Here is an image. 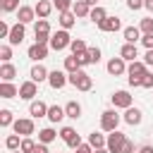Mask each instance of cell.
Masks as SVG:
<instances>
[{
  "label": "cell",
  "mask_w": 153,
  "mask_h": 153,
  "mask_svg": "<svg viewBox=\"0 0 153 153\" xmlns=\"http://www.w3.org/2000/svg\"><path fill=\"white\" fill-rule=\"evenodd\" d=\"M74 136H76V129H74V127H62V129H60V139H62L65 143H69Z\"/></svg>",
  "instance_id": "obj_34"
},
{
  "label": "cell",
  "mask_w": 153,
  "mask_h": 153,
  "mask_svg": "<svg viewBox=\"0 0 153 153\" xmlns=\"http://www.w3.org/2000/svg\"><path fill=\"white\" fill-rule=\"evenodd\" d=\"M55 139H57V131L53 127H45V129L38 131V143H53Z\"/></svg>",
  "instance_id": "obj_26"
},
{
  "label": "cell",
  "mask_w": 153,
  "mask_h": 153,
  "mask_svg": "<svg viewBox=\"0 0 153 153\" xmlns=\"http://www.w3.org/2000/svg\"><path fill=\"white\" fill-rule=\"evenodd\" d=\"M124 141H127V136H124L122 131H110V134H108V143H105V148H108L110 153H122Z\"/></svg>",
  "instance_id": "obj_5"
},
{
  "label": "cell",
  "mask_w": 153,
  "mask_h": 153,
  "mask_svg": "<svg viewBox=\"0 0 153 153\" xmlns=\"http://www.w3.org/2000/svg\"><path fill=\"white\" fill-rule=\"evenodd\" d=\"M72 36H69V31L67 29H60V31H55L53 36H50V48L53 50H65V48H69L72 45Z\"/></svg>",
  "instance_id": "obj_2"
},
{
  "label": "cell",
  "mask_w": 153,
  "mask_h": 153,
  "mask_svg": "<svg viewBox=\"0 0 153 153\" xmlns=\"http://www.w3.org/2000/svg\"><path fill=\"white\" fill-rule=\"evenodd\" d=\"M57 22H60V26H62V29H67V31H69V29L76 24V14H74L72 10H69V12H60Z\"/></svg>",
  "instance_id": "obj_21"
},
{
  "label": "cell",
  "mask_w": 153,
  "mask_h": 153,
  "mask_svg": "<svg viewBox=\"0 0 153 153\" xmlns=\"http://www.w3.org/2000/svg\"><path fill=\"white\" fill-rule=\"evenodd\" d=\"M17 19H19V24H31V22L36 19V10L29 7V5H22V7L17 10Z\"/></svg>",
  "instance_id": "obj_12"
},
{
  "label": "cell",
  "mask_w": 153,
  "mask_h": 153,
  "mask_svg": "<svg viewBox=\"0 0 153 153\" xmlns=\"http://www.w3.org/2000/svg\"><path fill=\"white\" fill-rule=\"evenodd\" d=\"M48 74H50V72H48V69H45L43 65H33V67H31V74H29V76H31V81L41 84V81H48Z\"/></svg>",
  "instance_id": "obj_20"
},
{
  "label": "cell",
  "mask_w": 153,
  "mask_h": 153,
  "mask_svg": "<svg viewBox=\"0 0 153 153\" xmlns=\"http://www.w3.org/2000/svg\"><path fill=\"white\" fill-rule=\"evenodd\" d=\"M110 100H112V105L115 108H131V103H134V96H129V91H115L112 96H110Z\"/></svg>",
  "instance_id": "obj_7"
},
{
  "label": "cell",
  "mask_w": 153,
  "mask_h": 153,
  "mask_svg": "<svg viewBox=\"0 0 153 153\" xmlns=\"http://www.w3.org/2000/svg\"><path fill=\"white\" fill-rule=\"evenodd\" d=\"M33 10H36V17H38V19H48V14L53 12V2H50V0H38V2L33 5Z\"/></svg>",
  "instance_id": "obj_17"
},
{
  "label": "cell",
  "mask_w": 153,
  "mask_h": 153,
  "mask_svg": "<svg viewBox=\"0 0 153 153\" xmlns=\"http://www.w3.org/2000/svg\"><path fill=\"white\" fill-rule=\"evenodd\" d=\"M86 53H88V57H91V65H98V62H100V48H88Z\"/></svg>",
  "instance_id": "obj_41"
},
{
  "label": "cell",
  "mask_w": 153,
  "mask_h": 153,
  "mask_svg": "<svg viewBox=\"0 0 153 153\" xmlns=\"http://www.w3.org/2000/svg\"><path fill=\"white\" fill-rule=\"evenodd\" d=\"M72 5H74L72 0H53V7H55L57 12H69Z\"/></svg>",
  "instance_id": "obj_37"
},
{
  "label": "cell",
  "mask_w": 153,
  "mask_h": 153,
  "mask_svg": "<svg viewBox=\"0 0 153 153\" xmlns=\"http://www.w3.org/2000/svg\"><path fill=\"white\" fill-rule=\"evenodd\" d=\"M79 69H81V65H79L76 55H69V57H65V72L74 74V72H79Z\"/></svg>",
  "instance_id": "obj_31"
},
{
  "label": "cell",
  "mask_w": 153,
  "mask_h": 153,
  "mask_svg": "<svg viewBox=\"0 0 153 153\" xmlns=\"http://www.w3.org/2000/svg\"><path fill=\"white\" fill-rule=\"evenodd\" d=\"M139 153H153V146H141Z\"/></svg>",
  "instance_id": "obj_54"
},
{
  "label": "cell",
  "mask_w": 153,
  "mask_h": 153,
  "mask_svg": "<svg viewBox=\"0 0 153 153\" xmlns=\"http://www.w3.org/2000/svg\"><path fill=\"white\" fill-rule=\"evenodd\" d=\"M141 86H143V88H153V74H151V72H146V74L141 76Z\"/></svg>",
  "instance_id": "obj_42"
},
{
  "label": "cell",
  "mask_w": 153,
  "mask_h": 153,
  "mask_svg": "<svg viewBox=\"0 0 153 153\" xmlns=\"http://www.w3.org/2000/svg\"><path fill=\"white\" fill-rule=\"evenodd\" d=\"M72 12H74L76 17H88V14H91V5H88L86 0H76V2L72 5Z\"/></svg>",
  "instance_id": "obj_28"
},
{
  "label": "cell",
  "mask_w": 153,
  "mask_h": 153,
  "mask_svg": "<svg viewBox=\"0 0 153 153\" xmlns=\"http://www.w3.org/2000/svg\"><path fill=\"white\" fill-rule=\"evenodd\" d=\"M24 36H26V29H24V24H14L12 26V31H10V38H7V43L10 45H19L22 41H24Z\"/></svg>",
  "instance_id": "obj_10"
},
{
  "label": "cell",
  "mask_w": 153,
  "mask_h": 153,
  "mask_svg": "<svg viewBox=\"0 0 153 153\" xmlns=\"http://www.w3.org/2000/svg\"><path fill=\"white\" fill-rule=\"evenodd\" d=\"M93 153H110L108 148H98V151H93Z\"/></svg>",
  "instance_id": "obj_56"
},
{
  "label": "cell",
  "mask_w": 153,
  "mask_h": 153,
  "mask_svg": "<svg viewBox=\"0 0 153 153\" xmlns=\"http://www.w3.org/2000/svg\"><path fill=\"white\" fill-rule=\"evenodd\" d=\"M48 108L50 105H45L43 100H31L29 112H31V117H48Z\"/></svg>",
  "instance_id": "obj_18"
},
{
  "label": "cell",
  "mask_w": 153,
  "mask_h": 153,
  "mask_svg": "<svg viewBox=\"0 0 153 153\" xmlns=\"http://www.w3.org/2000/svg\"><path fill=\"white\" fill-rule=\"evenodd\" d=\"M5 146H7L10 151H19V146H22V139H19V134H10V136L5 139Z\"/></svg>",
  "instance_id": "obj_32"
},
{
  "label": "cell",
  "mask_w": 153,
  "mask_h": 153,
  "mask_svg": "<svg viewBox=\"0 0 153 153\" xmlns=\"http://www.w3.org/2000/svg\"><path fill=\"white\" fill-rule=\"evenodd\" d=\"M29 57H31L33 62L45 60V57H48V45H43V43H33V45L29 48Z\"/></svg>",
  "instance_id": "obj_13"
},
{
  "label": "cell",
  "mask_w": 153,
  "mask_h": 153,
  "mask_svg": "<svg viewBox=\"0 0 153 153\" xmlns=\"http://www.w3.org/2000/svg\"><path fill=\"white\" fill-rule=\"evenodd\" d=\"M129 86L139 88V86H141V76H129Z\"/></svg>",
  "instance_id": "obj_50"
},
{
  "label": "cell",
  "mask_w": 153,
  "mask_h": 153,
  "mask_svg": "<svg viewBox=\"0 0 153 153\" xmlns=\"http://www.w3.org/2000/svg\"><path fill=\"white\" fill-rule=\"evenodd\" d=\"M14 96H19V88L12 81H2L0 84V98H14Z\"/></svg>",
  "instance_id": "obj_23"
},
{
  "label": "cell",
  "mask_w": 153,
  "mask_h": 153,
  "mask_svg": "<svg viewBox=\"0 0 153 153\" xmlns=\"http://www.w3.org/2000/svg\"><path fill=\"white\" fill-rule=\"evenodd\" d=\"M36 96H38V86H36V81L29 79V81H24V84L19 86V98H22V100H33Z\"/></svg>",
  "instance_id": "obj_8"
},
{
  "label": "cell",
  "mask_w": 153,
  "mask_h": 153,
  "mask_svg": "<svg viewBox=\"0 0 153 153\" xmlns=\"http://www.w3.org/2000/svg\"><path fill=\"white\" fill-rule=\"evenodd\" d=\"M122 33H124V41H127V43H136V41H141V29H139V26H127Z\"/></svg>",
  "instance_id": "obj_29"
},
{
  "label": "cell",
  "mask_w": 153,
  "mask_h": 153,
  "mask_svg": "<svg viewBox=\"0 0 153 153\" xmlns=\"http://www.w3.org/2000/svg\"><path fill=\"white\" fill-rule=\"evenodd\" d=\"M67 146H69V148H74V151H76V148H79V146H81V136H79V134H76V136H74V139H72V141H69V143H67Z\"/></svg>",
  "instance_id": "obj_47"
},
{
  "label": "cell",
  "mask_w": 153,
  "mask_h": 153,
  "mask_svg": "<svg viewBox=\"0 0 153 153\" xmlns=\"http://www.w3.org/2000/svg\"><path fill=\"white\" fill-rule=\"evenodd\" d=\"M14 76H17V67L12 62H2L0 65V79L2 81H12Z\"/></svg>",
  "instance_id": "obj_22"
},
{
  "label": "cell",
  "mask_w": 153,
  "mask_h": 153,
  "mask_svg": "<svg viewBox=\"0 0 153 153\" xmlns=\"http://www.w3.org/2000/svg\"><path fill=\"white\" fill-rule=\"evenodd\" d=\"M10 124H14V120H12V110H0V127H10Z\"/></svg>",
  "instance_id": "obj_35"
},
{
  "label": "cell",
  "mask_w": 153,
  "mask_h": 153,
  "mask_svg": "<svg viewBox=\"0 0 153 153\" xmlns=\"http://www.w3.org/2000/svg\"><path fill=\"white\" fill-rule=\"evenodd\" d=\"M105 143H108V139H105L103 134H98V131L88 134V146H91L93 151H98V148H105Z\"/></svg>",
  "instance_id": "obj_27"
},
{
  "label": "cell",
  "mask_w": 153,
  "mask_h": 153,
  "mask_svg": "<svg viewBox=\"0 0 153 153\" xmlns=\"http://www.w3.org/2000/svg\"><path fill=\"white\" fill-rule=\"evenodd\" d=\"M10 31H12V26H7L5 22H0V38H10Z\"/></svg>",
  "instance_id": "obj_45"
},
{
  "label": "cell",
  "mask_w": 153,
  "mask_h": 153,
  "mask_svg": "<svg viewBox=\"0 0 153 153\" xmlns=\"http://www.w3.org/2000/svg\"><path fill=\"white\" fill-rule=\"evenodd\" d=\"M120 57H122L124 62H134V60L139 57V48H136V43H124V45L120 48Z\"/></svg>",
  "instance_id": "obj_11"
},
{
  "label": "cell",
  "mask_w": 153,
  "mask_h": 153,
  "mask_svg": "<svg viewBox=\"0 0 153 153\" xmlns=\"http://www.w3.org/2000/svg\"><path fill=\"white\" fill-rule=\"evenodd\" d=\"M33 148H36V143L26 136V139H22V146H19V151L22 153H33Z\"/></svg>",
  "instance_id": "obj_40"
},
{
  "label": "cell",
  "mask_w": 153,
  "mask_h": 153,
  "mask_svg": "<svg viewBox=\"0 0 153 153\" xmlns=\"http://www.w3.org/2000/svg\"><path fill=\"white\" fill-rule=\"evenodd\" d=\"M0 7H2V12H14L22 5H19V0H0Z\"/></svg>",
  "instance_id": "obj_36"
},
{
  "label": "cell",
  "mask_w": 153,
  "mask_h": 153,
  "mask_svg": "<svg viewBox=\"0 0 153 153\" xmlns=\"http://www.w3.org/2000/svg\"><path fill=\"white\" fill-rule=\"evenodd\" d=\"M143 7H146L148 12H153V0H143Z\"/></svg>",
  "instance_id": "obj_53"
},
{
  "label": "cell",
  "mask_w": 153,
  "mask_h": 153,
  "mask_svg": "<svg viewBox=\"0 0 153 153\" xmlns=\"http://www.w3.org/2000/svg\"><path fill=\"white\" fill-rule=\"evenodd\" d=\"M69 48H72V55H81V53H86V50H88V48H86V43H84L81 38H74Z\"/></svg>",
  "instance_id": "obj_33"
},
{
  "label": "cell",
  "mask_w": 153,
  "mask_h": 153,
  "mask_svg": "<svg viewBox=\"0 0 153 153\" xmlns=\"http://www.w3.org/2000/svg\"><path fill=\"white\" fill-rule=\"evenodd\" d=\"M122 153H134V143H131L129 139L124 141V146H122Z\"/></svg>",
  "instance_id": "obj_48"
},
{
  "label": "cell",
  "mask_w": 153,
  "mask_h": 153,
  "mask_svg": "<svg viewBox=\"0 0 153 153\" xmlns=\"http://www.w3.org/2000/svg\"><path fill=\"white\" fill-rule=\"evenodd\" d=\"M86 2H88V5H91V7H98V5H96V2H98V0H86Z\"/></svg>",
  "instance_id": "obj_55"
},
{
  "label": "cell",
  "mask_w": 153,
  "mask_h": 153,
  "mask_svg": "<svg viewBox=\"0 0 153 153\" xmlns=\"http://www.w3.org/2000/svg\"><path fill=\"white\" fill-rule=\"evenodd\" d=\"M12 153H22V151H12Z\"/></svg>",
  "instance_id": "obj_57"
},
{
  "label": "cell",
  "mask_w": 153,
  "mask_h": 153,
  "mask_svg": "<svg viewBox=\"0 0 153 153\" xmlns=\"http://www.w3.org/2000/svg\"><path fill=\"white\" fill-rule=\"evenodd\" d=\"M98 29L105 31V33H115V31L122 29V22H120V17H108L103 24H98Z\"/></svg>",
  "instance_id": "obj_16"
},
{
  "label": "cell",
  "mask_w": 153,
  "mask_h": 153,
  "mask_svg": "<svg viewBox=\"0 0 153 153\" xmlns=\"http://www.w3.org/2000/svg\"><path fill=\"white\" fill-rule=\"evenodd\" d=\"M76 153H93V148H91L88 143H81V146L76 148Z\"/></svg>",
  "instance_id": "obj_51"
},
{
  "label": "cell",
  "mask_w": 153,
  "mask_h": 153,
  "mask_svg": "<svg viewBox=\"0 0 153 153\" xmlns=\"http://www.w3.org/2000/svg\"><path fill=\"white\" fill-rule=\"evenodd\" d=\"M62 117H67V112H65V108H60V105H50V108H48V120H50L53 124H57V122H62Z\"/></svg>",
  "instance_id": "obj_24"
},
{
  "label": "cell",
  "mask_w": 153,
  "mask_h": 153,
  "mask_svg": "<svg viewBox=\"0 0 153 153\" xmlns=\"http://www.w3.org/2000/svg\"><path fill=\"white\" fill-rule=\"evenodd\" d=\"M139 29H141V33H153V17H143Z\"/></svg>",
  "instance_id": "obj_38"
},
{
  "label": "cell",
  "mask_w": 153,
  "mask_h": 153,
  "mask_svg": "<svg viewBox=\"0 0 153 153\" xmlns=\"http://www.w3.org/2000/svg\"><path fill=\"white\" fill-rule=\"evenodd\" d=\"M12 129H14V134H19V136H31L33 134V120H29V117H22V120H14V124H12Z\"/></svg>",
  "instance_id": "obj_6"
},
{
  "label": "cell",
  "mask_w": 153,
  "mask_h": 153,
  "mask_svg": "<svg viewBox=\"0 0 153 153\" xmlns=\"http://www.w3.org/2000/svg\"><path fill=\"white\" fill-rule=\"evenodd\" d=\"M65 112H67V117H72V120H79V117H81V105H79L76 100H69V103L65 105Z\"/></svg>",
  "instance_id": "obj_30"
},
{
  "label": "cell",
  "mask_w": 153,
  "mask_h": 153,
  "mask_svg": "<svg viewBox=\"0 0 153 153\" xmlns=\"http://www.w3.org/2000/svg\"><path fill=\"white\" fill-rule=\"evenodd\" d=\"M117 124H120V115L115 110H103L100 112V129L103 131H117Z\"/></svg>",
  "instance_id": "obj_4"
},
{
  "label": "cell",
  "mask_w": 153,
  "mask_h": 153,
  "mask_svg": "<svg viewBox=\"0 0 153 153\" xmlns=\"http://www.w3.org/2000/svg\"><path fill=\"white\" fill-rule=\"evenodd\" d=\"M76 60H79V65H81V67L91 65V57H88V53H81V55H76Z\"/></svg>",
  "instance_id": "obj_46"
},
{
  "label": "cell",
  "mask_w": 153,
  "mask_h": 153,
  "mask_svg": "<svg viewBox=\"0 0 153 153\" xmlns=\"http://www.w3.org/2000/svg\"><path fill=\"white\" fill-rule=\"evenodd\" d=\"M122 120H124L127 124L136 127V124H141L143 115H141V110H139V108H134V105H131V108H127V110H124V117H122Z\"/></svg>",
  "instance_id": "obj_15"
},
{
  "label": "cell",
  "mask_w": 153,
  "mask_h": 153,
  "mask_svg": "<svg viewBox=\"0 0 153 153\" xmlns=\"http://www.w3.org/2000/svg\"><path fill=\"white\" fill-rule=\"evenodd\" d=\"M127 7H129L131 12H136V10L143 7V0H127Z\"/></svg>",
  "instance_id": "obj_44"
},
{
  "label": "cell",
  "mask_w": 153,
  "mask_h": 153,
  "mask_svg": "<svg viewBox=\"0 0 153 153\" xmlns=\"http://www.w3.org/2000/svg\"><path fill=\"white\" fill-rule=\"evenodd\" d=\"M67 81H69V74H65L62 69H53V72L48 74V84H50L53 88H62Z\"/></svg>",
  "instance_id": "obj_9"
},
{
  "label": "cell",
  "mask_w": 153,
  "mask_h": 153,
  "mask_svg": "<svg viewBox=\"0 0 153 153\" xmlns=\"http://www.w3.org/2000/svg\"><path fill=\"white\" fill-rule=\"evenodd\" d=\"M69 84H72L76 91H91V88H93V79H91L84 69H79V72L69 74Z\"/></svg>",
  "instance_id": "obj_1"
},
{
  "label": "cell",
  "mask_w": 153,
  "mask_h": 153,
  "mask_svg": "<svg viewBox=\"0 0 153 153\" xmlns=\"http://www.w3.org/2000/svg\"><path fill=\"white\" fill-rule=\"evenodd\" d=\"M143 62H146V65H153V50H146V55H143Z\"/></svg>",
  "instance_id": "obj_52"
},
{
  "label": "cell",
  "mask_w": 153,
  "mask_h": 153,
  "mask_svg": "<svg viewBox=\"0 0 153 153\" xmlns=\"http://www.w3.org/2000/svg\"><path fill=\"white\" fill-rule=\"evenodd\" d=\"M141 43L146 45V50H153V33H143L141 36Z\"/></svg>",
  "instance_id": "obj_43"
},
{
  "label": "cell",
  "mask_w": 153,
  "mask_h": 153,
  "mask_svg": "<svg viewBox=\"0 0 153 153\" xmlns=\"http://www.w3.org/2000/svg\"><path fill=\"white\" fill-rule=\"evenodd\" d=\"M0 60H2V62H10V60H12V45H10V43L0 45Z\"/></svg>",
  "instance_id": "obj_39"
},
{
  "label": "cell",
  "mask_w": 153,
  "mask_h": 153,
  "mask_svg": "<svg viewBox=\"0 0 153 153\" xmlns=\"http://www.w3.org/2000/svg\"><path fill=\"white\" fill-rule=\"evenodd\" d=\"M148 65L146 62H141V60H134V62H129V67H127V74L129 76H143L148 69H146Z\"/></svg>",
  "instance_id": "obj_19"
},
{
  "label": "cell",
  "mask_w": 153,
  "mask_h": 153,
  "mask_svg": "<svg viewBox=\"0 0 153 153\" xmlns=\"http://www.w3.org/2000/svg\"><path fill=\"white\" fill-rule=\"evenodd\" d=\"M88 19L93 22V24H103L105 19H108V12H105V7H91V14H88Z\"/></svg>",
  "instance_id": "obj_25"
},
{
  "label": "cell",
  "mask_w": 153,
  "mask_h": 153,
  "mask_svg": "<svg viewBox=\"0 0 153 153\" xmlns=\"http://www.w3.org/2000/svg\"><path fill=\"white\" fill-rule=\"evenodd\" d=\"M33 33H36V43H43V45H48L50 43V24H48V19H38L36 24H33Z\"/></svg>",
  "instance_id": "obj_3"
},
{
  "label": "cell",
  "mask_w": 153,
  "mask_h": 153,
  "mask_svg": "<svg viewBox=\"0 0 153 153\" xmlns=\"http://www.w3.org/2000/svg\"><path fill=\"white\" fill-rule=\"evenodd\" d=\"M33 153H50V151H48V143H36Z\"/></svg>",
  "instance_id": "obj_49"
},
{
  "label": "cell",
  "mask_w": 153,
  "mask_h": 153,
  "mask_svg": "<svg viewBox=\"0 0 153 153\" xmlns=\"http://www.w3.org/2000/svg\"><path fill=\"white\" fill-rule=\"evenodd\" d=\"M108 72H110L112 76H120V74L127 72V62H124L122 57H112V60H108Z\"/></svg>",
  "instance_id": "obj_14"
}]
</instances>
